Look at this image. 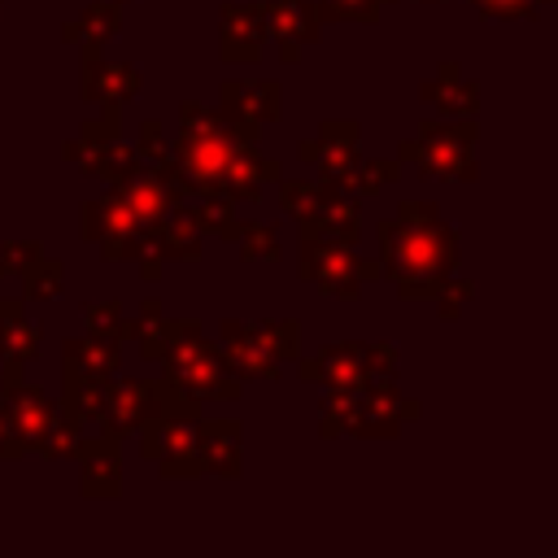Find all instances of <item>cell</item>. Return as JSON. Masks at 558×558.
<instances>
[{"instance_id": "obj_1", "label": "cell", "mask_w": 558, "mask_h": 558, "mask_svg": "<svg viewBox=\"0 0 558 558\" xmlns=\"http://www.w3.org/2000/svg\"><path fill=\"white\" fill-rule=\"evenodd\" d=\"M183 187L227 201H257L266 179H279V161H266L253 144V126L235 113H214L196 100L179 113V140L170 148Z\"/></svg>"}, {"instance_id": "obj_2", "label": "cell", "mask_w": 558, "mask_h": 558, "mask_svg": "<svg viewBox=\"0 0 558 558\" xmlns=\"http://www.w3.org/2000/svg\"><path fill=\"white\" fill-rule=\"evenodd\" d=\"M379 262L405 301L436 296L458 266V235L432 201H405L397 218L379 222Z\"/></svg>"}, {"instance_id": "obj_3", "label": "cell", "mask_w": 558, "mask_h": 558, "mask_svg": "<svg viewBox=\"0 0 558 558\" xmlns=\"http://www.w3.org/2000/svg\"><path fill=\"white\" fill-rule=\"evenodd\" d=\"M170 362V384L179 397L187 401H205V397H235V375H227L222 357L201 340V327L196 323H170V336H166V353Z\"/></svg>"}, {"instance_id": "obj_4", "label": "cell", "mask_w": 558, "mask_h": 558, "mask_svg": "<svg viewBox=\"0 0 558 558\" xmlns=\"http://www.w3.org/2000/svg\"><path fill=\"white\" fill-rule=\"evenodd\" d=\"M296 353V323H222V357L262 379L283 375V357Z\"/></svg>"}, {"instance_id": "obj_5", "label": "cell", "mask_w": 558, "mask_h": 558, "mask_svg": "<svg viewBox=\"0 0 558 558\" xmlns=\"http://www.w3.org/2000/svg\"><path fill=\"white\" fill-rule=\"evenodd\" d=\"M471 122H432L401 148L405 161H414L432 179H475V157H471Z\"/></svg>"}, {"instance_id": "obj_6", "label": "cell", "mask_w": 558, "mask_h": 558, "mask_svg": "<svg viewBox=\"0 0 558 558\" xmlns=\"http://www.w3.org/2000/svg\"><path fill=\"white\" fill-rule=\"evenodd\" d=\"M301 275L327 292V296H357V288L366 279H375L379 270L371 262H362L349 240H336V235H305V248H301Z\"/></svg>"}, {"instance_id": "obj_7", "label": "cell", "mask_w": 558, "mask_h": 558, "mask_svg": "<svg viewBox=\"0 0 558 558\" xmlns=\"http://www.w3.org/2000/svg\"><path fill=\"white\" fill-rule=\"evenodd\" d=\"M379 349H384V353H371L366 344H327L314 362L301 366V375H305V379H323L331 392H353V388L371 384V371H375V366L392 362L388 344H379Z\"/></svg>"}, {"instance_id": "obj_8", "label": "cell", "mask_w": 558, "mask_h": 558, "mask_svg": "<svg viewBox=\"0 0 558 558\" xmlns=\"http://www.w3.org/2000/svg\"><path fill=\"white\" fill-rule=\"evenodd\" d=\"M357 126L353 122H327L323 131H318V140L314 144H305L301 148V157L305 161H318V170H323V179L327 183H349V174H353V166L362 161L357 157Z\"/></svg>"}, {"instance_id": "obj_9", "label": "cell", "mask_w": 558, "mask_h": 558, "mask_svg": "<svg viewBox=\"0 0 558 558\" xmlns=\"http://www.w3.org/2000/svg\"><path fill=\"white\" fill-rule=\"evenodd\" d=\"M266 13V35H275L283 44V57L296 61L301 44L318 39V13L310 0H275L262 9Z\"/></svg>"}, {"instance_id": "obj_10", "label": "cell", "mask_w": 558, "mask_h": 558, "mask_svg": "<svg viewBox=\"0 0 558 558\" xmlns=\"http://www.w3.org/2000/svg\"><path fill=\"white\" fill-rule=\"evenodd\" d=\"M140 92V70L135 65H100V44H87V65H83V96L122 105Z\"/></svg>"}, {"instance_id": "obj_11", "label": "cell", "mask_w": 558, "mask_h": 558, "mask_svg": "<svg viewBox=\"0 0 558 558\" xmlns=\"http://www.w3.org/2000/svg\"><path fill=\"white\" fill-rule=\"evenodd\" d=\"M266 44V13L262 9H222V57L227 61H257Z\"/></svg>"}, {"instance_id": "obj_12", "label": "cell", "mask_w": 558, "mask_h": 558, "mask_svg": "<svg viewBox=\"0 0 558 558\" xmlns=\"http://www.w3.org/2000/svg\"><path fill=\"white\" fill-rule=\"evenodd\" d=\"M4 410H9V418H13L17 436H22V445H35V449L44 445V436L52 432V423L61 418L44 392L22 388V384H9V405H4Z\"/></svg>"}, {"instance_id": "obj_13", "label": "cell", "mask_w": 558, "mask_h": 558, "mask_svg": "<svg viewBox=\"0 0 558 558\" xmlns=\"http://www.w3.org/2000/svg\"><path fill=\"white\" fill-rule=\"evenodd\" d=\"M196 471H218V475L240 471V432H235V423H196Z\"/></svg>"}, {"instance_id": "obj_14", "label": "cell", "mask_w": 558, "mask_h": 558, "mask_svg": "<svg viewBox=\"0 0 558 558\" xmlns=\"http://www.w3.org/2000/svg\"><path fill=\"white\" fill-rule=\"evenodd\" d=\"M423 96L440 109V113H449V118H471L475 113V105H480V87L475 83H466L462 78V70L458 65H440V74L423 87Z\"/></svg>"}, {"instance_id": "obj_15", "label": "cell", "mask_w": 558, "mask_h": 558, "mask_svg": "<svg viewBox=\"0 0 558 558\" xmlns=\"http://www.w3.org/2000/svg\"><path fill=\"white\" fill-rule=\"evenodd\" d=\"M222 100H227V113H235V118H244V122H270V118H279L283 113V105H279V87L275 83H227L222 87Z\"/></svg>"}, {"instance_id": "obj_16", "label": "cell", "mask_w": 558, "mask_h": 558, "mask_svg": "<svg viewBox=\"0 0 558 558\" xmlns=\"http://www.w3.org/2000/svg\"><path fill=\"white\" fill-rule=\"evenodd\" d=\"M83 458V488L92 497H113L118 493V453L113 440H92V445H74Z\"/></svg>"}, {"instance_id": "obj_17", "label": "cell", "mask_w": 558, "mask_h": 558, "mask_svg": "<svg viewBox=\"0 0 558 558\" xmlns=\"http://www.w3.org/2000/svg\"><path fill=\"white\" fill-rule=\"evenodd\" d=\"M118 26H122V9H118V0H113V4H92L78 22H65V44H70V39L105 44L109 35H118Z\"/></svg>"}, {"instance_id": "obj_18", "label": "cell", "mask_w": 558, "mask_h": 558, "mask_svg": "<svg viewBox=\"0 0 558 558\" xmlns=\"http://www.w3.org/2000/svg\"><path fill=\"white\" fill-rule=\"evenodd\" d=\"M22 275H26V296H35V301H52V296L61 292V266H57V262L35 257Z\"/></svg>"}, {"instance_id": "obj_19", "label": "cell", "mask_w": 558, "mask_h": 558, "mask_svg": "<svg viewBox=\"0 0 558 558\" xmlns=\"http://www.w3.org/2000/svg\"><path fill=\"white\" fill-rule=\"evenodd\" d=\"M384 0H318V17L331 22H375Z\"/></svg>"}, {"instance_id": "obj_20", "label": "cell", "mask_w": 558, "mask_h": 558, "mask_svg": "<svg viewBox=\"0 0 558 558\" xmlns=\"http://www.w3.org/2000/svg\"><path fill=\"white\" fill-rule=\"evenodd\" d=\"M240 240V253L244 257H279V240L266 222H244L240 231H231Z\"/></svg>"}, {"instance_id": "obj_21", "label": "cell", "mask_w": 558, "mask_h": 558, "mask_svg": "<svg viewBox=\"0 0 558 558\" xmlns=\"http://www.w3.org/2000/svg\"><path fill=\"white\" fill-rule=\"evenodd\" d=\"M545 4H554V0H475V9L493 13V17H532Z\"/></svg>"}, {"instance_id": "obj_22", "label": "cell", "mask_w": 558, "mask_h": 558, "mask_svg": "<svg viewBox=\"0 0 558 558\" xmlns=\"http://www.w3.org/2000/svg\"><path fill=\"white\" fill-rule=\"evenodd\" d=\"M83 314H87V323H92V336H100V340H113L118 327H122L118 301H109V305H83Z\"/></svg>"}, {"instance_id": "obj_23", "label": "cell", "mask_w": 558, "mask_h": 558, "mask_svg": "<svg viewBox=\"0 0 558 558\" xmlns=\"http://www.w3.org/2000/svg\"><path fill=\"white\" fill-rule=\"evenodd\" d=\"M140 135H144L140 153H144L153 166H174V161H170V148H166V140H161V122H157V118H148V122L140 126Z\"/></svg>"}, {"instance_id": "obj_24", "label": "cell", "mask_w": 558, "mask_h": 558, "mask_svg": "<svg viewBox=\"0 0 558 558\" xmlns=\"http://www.w3.org/2000/svg\"><path fill=\"white\" fill-rule=\"evenodd\" d=\"M17 453H22V436H17L13 418H9V410L0 405V458H17Z\"/></svg>"}, {"instance_id": "obj_25", "label": "cell", "mask_w": 558, "mask_h": 558, "mask_svg": "<svg viewBox=\"0 0 558 558\" xmlns=\"http://www.w3.org/2000/svg\"><path fill=\"white\" fill-rule=\"evenodd\" d=\"M35 257H39V244H31V240H13L9 253H4V262H9V266H22V270H26Z\"/></svg>"}]
</instances>
